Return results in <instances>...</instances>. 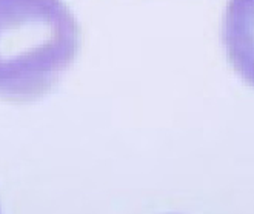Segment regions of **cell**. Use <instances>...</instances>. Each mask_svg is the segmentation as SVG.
Here are the masks:
<instances>
[{"instance_id": "2", "label": "cell", "mask_w": 254, "mask_h": 214, "mask_svg": "<svg viewBox=\"0 0 254 214\" xmlns=\"http://www.w3.org/2000/svg\"><path fill=\"white\" fill-rule=\"evenodd\" d=\"M222 42L236 72L254 86V0H230L223 12Z\"/></svg>"}, {"instance_id": "1", "label": "cell", "mask_w": 254, "mask_h": 214, "mask_svg": "<svg viewBox=\"0 0 254 214\" xmlns=\"http://www.w3.org/2000/svg\"><path fill=\"white\" fill-rule=\"evenodd\" d=\"M79 48V23L62 0H0V99H42Z\"/></svg>"}]
</instances>
